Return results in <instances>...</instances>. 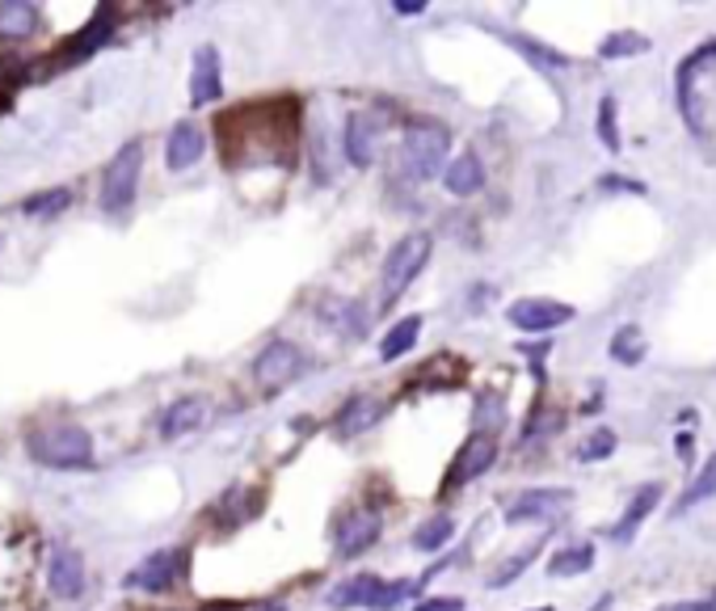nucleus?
<instances>
[{"instance_id":"1","label":"nucleus","mask_w":716,"mask_h":611,"mask_svg":"<svg viewBox=\"0 0 716 611\" xmlns=\"http://www.w3.org/2000/svg\"><path fill=\"white\" fill-rule=\"evenodd\" d=\"M30 456L38 464H51V469H84L93 460V439L84 426H72V422L38 426L30 435Z\"/></svg>"},{"instance_id":"2","label":"nucleus","mask_w":716,"mask_h":611,"mask_svg":"<svg viewBox=\"0 0 716 611\" xmlns=\"http://www.w3.org/2000/svg\"><path fill=\"white\" fill-rule=\"evenodd\" d=\"M447 148H451V131L435 118H417L414 127L405 131V143H401V173L409 182H430L442 169Z\"/></svg>"},{"instance_id":"3","label":"nucleus","mask_w":716,"mask_h":611,"mask_svg":"<svg viewBox=\"0 0 716 611\" xmlns=\"http://www.w3.org/2000/svg\"><path fill=\"white\" fill-rule=\"evenodd\" d=\"M430 262V237L426 232H409V237H401L392 253L384 257V278H380V304H396L401 296H405V287L421 275V266Z\"/></svg>"},{"instance_id":"4","label":"nucleus","mask_w":716,"mask_h":611,"mask_svg":"<svg viewBox=\"0 0 716 611\" xmlns=\"http://www.w3.org/2000/svg\"><path fill=\"white\" fill-rule=\"evenodd\" d=\"M139 169H143V143L131 139L114 152V161L102 173V211L106 216H123L139 191Z\"/></svg>"},{"instance_id":"5","label":"nucleus","mask_w":716,"mask_h":611,"mask_svg":"<svg viewBox=\"0 0 716 611\" xmlns=\"http://www.w3.org/2000/svg\"><path fill=\"white\" fill-rule=\"evenodd\" d=\"M182 574H186V553L182 549H161V553L143 556L136 569L127 574V586L131 590H148V595H165Z\"/></svg>"},{"instance_id":"6","label":"nucleus","mask_w":716,"mask_h":611,"mask_svg":"<svg viewBox=\"0 0 716 611\" xmlns=\"http://www.w3.org/2000/svg\"><path fill=\"white\" fill-rule=\"evenodd\" d=\"M506 321L515 330H523V334H552V330L574 321V308L561 304V300H515Z\"/></svg>"},{"instance_id":"7","label":"nucleus","mask_w":716,"mask_h":611,"mask_svg":"<svg viewBox=\"0 0 716 611\" xmlns=\"http://www.w3.org/2000/svg\"><path fill=\"white\" fill-rule=\"evenodd\" d=\"M716 59V38L713 43H704V47H695L683 64H679V72H674V97H679V111H683V118H688V127L700 136L704 131V111H700V97H695V72L704 68V64H713Z\"/></svg>"},{"instance_id":"8","label":"nucleus","mask_w":716,"mask_h":611,"mask_svg":"<svg viewBox=\"0 0 716 611\" xmlns=\"http://www.w3.org/2000/svg\"><path fill=\"white\" fill-rule=\"evenodd\" d=\"M569 489H523L519 498L506 506V523H552L569 510Z\"/></svg>"},{"instance_id":"9","label":"nucleus","mask_w":716,"mask_h":611,"mask_svg":"<svg viewBox=\"0 0 716 611\" xmlns=\"http://www.w3.org/2000/svg\"><path fill=\"white\" fill-rule=\"evenodd\" d=\"M300 371H303V350L300 346H291V342H270V346L257 355V362H253V376H257L262 389H282V384H291Z\"/></svg>"},{"instance_id":"10","label":"nucleus","mask_w":716,"mask_h":611,"mask_svg":"<svg viewBox=\"0 0 716 611\" xmlns=\"http://www.w3.org/2000/svg\"><path fill=\"white\" fill-rule=\"evenodd\" d=\"M494 456H497V447L489 435H472L469 443L460 447V456L451 460V473L442 481V489H460V485L476 481L481 473H489V469H494Z\"/></svg>"},{"instance_id":"11","label":"nucleus","mask_w":716,"mask_h":611,"mask_svg":"<svg viewBox=\"0 0 716 611\" xmlns=\"http://www.w3.org/2000/svg\"><path fill=\"white\" fill-rule=\"evenodd\" d=\"M376 152H380V118L350 114L346 118V157H350V165L367 169L376 161Z\"/></svg>"},{"instance_id":"12","label":"nucleus","mask_w":716,"mask_h":611,"mask_svg":"<svg viewBox=\"0 0 716 611\" xmlns=\"http://www.w3.org/2000/svg\"><path fill=\"white\" fill-rule=\"evenodd\" d=\"M47 583H51V595L59 599H77L84 590V561L77 549H56L51 553V565H47Z\"/></svg>"},{"instance_id":"13","label":"nucleus","mask_w":716,"mask_h":611,"mask_svg":"<svg viewBox=\"0 0 716 611\" xmlns=\"http://www.w3.org/2000/svg\"><path fill=\"white\" fill-rule=\"evenodd\" d=\"M223 93L220 81V51L216 47H198L194 56V72H190V106H207Z\"/></svg>"},{"instance_id":"14","label":"nucleus","mask_w":716,"mask_h":611,"mask_svg":"<svg viewBox=\"0 0 716 611\" xmlns=\"http://www.w3.org/2000/svg\"><path fill=\"white\" fill-rule=\"evenodd\" d=\"M376 540H380V515L355 510V515L342 519V528H337V556H358L362 549H371Z\"/></svg>"},{"instance_id":"15","label":"nucleus","mask_w":716,"mask_h":611,"mask_svg":"<svg viewBox=\"0 0 716 611\" xmlns=\"http://www.w3.org/2000/svg\"><path fill=\"white\" fill-rule=\"evenodd\" d=\"M384 414V401L380 396H371V392H355L350 401H346V410L337 414V435L342 439H355L362 430H371L376 422Z\"/></svg>"},{"instance_id":"16","label":"nucleus","mask_w":716,"mask_h":611,"mask_svg":"<svg viewBox=\"0 0 716 611\" xmlns=\"http://www.w3.org/2000/svg\"><path fill=\"white\" fill-rule=\"evenodd\" d=\"M658 502H661L658 481H654V485H645V489H636V498L628 502V510L620 515V523L607 531V535H611V540H620V544H628V540L636 535V528H640V523H645V519L658 510Z\"/></svg>"},{"instance_id":"17","label":"nucleus","mask_w":716,"mask_h":611,"mask_svg":"<svg viewBox=\"0 0 716 611\" xmlns=\"http://www.w3.org/2000/svg\"><path fill=\"white\" fill-rule=\"evenodd\" d=\"M203 152H207V139H203V131H198L194 123H177V127L169 131V143H165L169 169H190Z\"/></svg>"},{"instance_id":"18","label":"nucleus","mask_w":716,"mask_h":611,"mask_svg":"<svg viewBox=\"0 0 716 611\" xmlns=\"http://www.w3.org/2000/svg\"><path fill=\"white\" fill-rule=\"evenodd\" d=\"M38 30V4L30 0H0V38L4 43H26Z\"/></svg>"},{"instance_id":"19","label":"nucleus","mask_w":716,"mask_h":611,"mask_svg":"<svg viewBox=\"0 0 716 611\" xmlns=\"http://www.w3.org/2000/svg\"><path fill=\"white\" fill-rule=\"evenodd\" d=\"M384 590L388 586L376 578V574H358L350 578L346 586H337L330 595V608H358V603H367V608H380L384 603Z\"/></svg>"},{"instance_id":"20","label":"nucleus","mask_w":716,"mask_h":611,"mask_svg":"<svg viewBox=\"0 0 716 611\" xmlns=\"http://www.w3.org/2000/svg\"><path fill=\"white\" fill-rule=\"evenodd\" d=\"M203 417H207V405H203V396H182V401H173L161 417V435L165 439H182V435H190L194 426H203Z\"/></svg>"},{"instance_id":"21","label":"nucleus","mask_w":716,"mask_h":611,"mask_svg":"<svg viewBox=\"0 0 716 611\" xmlns=\"http://www.w3.org/2000/svg\"><path fill=\"white\" fill-rule=\"evenodd\" d=\"M485 186V165H481V157L476 152H460L451 165H447V191L451 195H476Z\"/></svg>"},{"instance_id":"22","label":"nucleus","mask_w":716,"mask_h":611,"mask_svg":"<svg viewBox=\"0 0 716 611\" xmlns=\"http://www.w3.org/2000/svg\"><path fill=\"white\" fill-rule=\"evenodd\" d=\"M417 334H421V316H405V321H396V325L384 334V342H380V359L396 362L401 355H409V350L417 346Z\"/></svg>"},{"instance_id":"23","label":"nucleus","mask_w":716,"mask_h":611,"mask_svg":"<svg viewBox=\"0 0 716 611\" xmlns=\"http://www.w3.org/2000/svg\"><path fill=\"white\" fill-rule=\"evenodd\" d=\"M321 316H325V325L337 330V334H362V321H367L362 304H355V300H337V296H330V300L321 304Z\"/></svg>"},{"instance_id":"24","label":"nucleus","mask_w":716,"mask_h":611,"mask_svg":"<svg viewBox=\"0 0 716 611\" xmlns=\"http://www.w3.org/2000/svg\"><path fill=\"white\" fill-rule=\"evenodd\" d=\"M645 334H640V325H620L615 334H611V359L624 362V367H633V362L645 359Z\"/></svg>"},{"instance_id":"25","label":"nucleus","mask_w":716,"mask_h":611,"mask_svg":"<svg viewBox=\"0 0 716 611\" xmlns=\"http://www.w3.org/2000/svg\"><path fill=\"white\" fill-rule=\"evenodd\" d=\"M111 34H114V22L106 18V13H97V18H93V26H84L81 34L68 43V56H72V59L93 56V51H97V47H102Z\"/></svg>"},{"instance_id":"26","label":"nucleus","mask_w":716,"mask_h":611,"mask_svg":"<svg viewBox=\"0 0 716 611\" xmlns=\"http://www.w3.org/2000/svg\"><path fill=\"white\" fill-rule=\"evenodd\" d=\"M594 565V549L590 544H578V549H565V553H556L548 561V574L552 578H578Z\"/></svg>"},{"instance_id":"27","label":"nucleus","mask_w":716,"mask_h":611,"mask_svg":"<svg viewBox=\"0 0 716 611\" xmlns=\"http://www.w3.org/2000/svg\"><path fill=\"white\" fill-rule=\"evenodd\" d=\"M640 51H649V38H645V34H636V30L607 34L603 47H599V56H603V59H628V56H640Z\"/></svg>"},{"instance_id":"28","label":"nucleus","mask_w":716,"mask_h":611,"mask_svg":"<svg viewBox=\"0 0 716 611\" xmlns=\"http://www.w3.org/2000/svg\"><path fill=\"white\" fill-rule=\"evenodd\" d=\"M451 535H455V523H451L447 515H435V519H426V523L414 531V549H421V553H435V549H442Z\"/></svg>"},{"instance_id":"29","label":"nucleus","mask_w":716,"mask_h":611,"mask_svg":"<svg viewBox=\"0 0 716 611\" xmlns=\"http://www.w3.org/2000/svg\"><path fill=\"white\" fill-rule=\"evenodd\" d=\"M713 494H716V456L708 460V464H704V469H700V476H695V481L688 485V494L679 498L674 515H679V510H691V506H700V502H708Z\"/></svg>"},{"instance_id":"30","label":"nucleus","mask_w":716,"mask_h":611,"mask_svg":"<svg viewBox=\"0 0 716 611\" xmlns=\"http://www.w3.org/2000/svg\"><path fill=\"white\" fill-rule=\"evenodd\" d=\"M68 203H72V195H68V191H47V195L26 198V207H22V211H26L30 220H47V216H59Z\"/></svg>"},{"instance_id":"31","label":"nucleus","mask_w":716,"mask_h":611,"mask_svg":"<svg viewBox=\"0 0 716 611\" xmlns=\"http://www.w3.org/2000/svg\"><path fill=\"white\" fill-rule=\"evenodd\" d=\"M540 549H544V544H540V540H535V544H527L523 553L515 556V561H506V565H501V569H497L494 578H489V586H494V590H501V586L506 583H515V578H519V574H523L527 565H531V561H535V553H540Z\"/></svg>"},{"instance_id":"32","label":"nucleus","mask_w":716,"mask_h":611,"mask_svg":"<svg viewBox=\"0 0 716 611\" xmlns=\"http://www.w3.org/2000/svg\"><path fill=\"white\" fill-rule=\"evenodd\" d=\"M599 139L607 152H620V123H615V97L599 102Z\"/></svg>"},{"instance_id":"33","label":"nucleus","mask_w":716,"mask_h":611,"mask_svg":"<svg viewBox=\"0 0 716 611\" xmlns=\"http://www.w3.org/2000/svg\"><path fill=\"white\" fill-rule=\"evenodd\" d=\"M611 451H615V430H607V426H599V430L578 447L581 460H607Z\"/></svg>"},{"instance_id":"34","label":"nucleus","mask_w":716,"mask_h":611,"mask_svg":"<svg viewBox=\"0 0 716 611\" xmlns=\"http://www.w3.org/2000/svg\"><path fill=\"white\" fill-rule=\"evenodd\" d=\"M476 426H481V435H489V430L501 426V396L497 392H485L476 401Z\"/></svg>"},{"instance_id":"35","label":"nucleus","mask_w":716,"mask_h":611,"mask_svg":"<svg viewBox=\"0 0 716 611\" xmlns=\"http://www.w3.org/2000/svg\"><path fill=\"white\" fill-rule=\"evenodd\" d=\"M515 47H523V56H531V59H544V64H556V68H565L569 59L561 56V51H552V47H540V43H531V38H510Z\"/></svg>"},{"instance_id":"36","label":"nucleus","mask_w":716,"mask_h":611,"mask_svg":"<svg viewBox=\"0 0 716 611\" xmlns=\"http://www.w3.org/2000/svg\"><path fill=\"white\" fill-rule=\"evenodd\" d=\"M599 186H603V191H628V195H645V186H640V182H633V177H611V173L599 177Z\"/></svg>"},{"instance_id":"37","label":"nucleus","mask_w":716,"mask_h":611,"mask_svg":"<svg viewBox=\"0 0 716 611\" xmlns=\"http://www.w3.org/2000/svg\"><path fill=\"white\" fill-rule=\"evenodd\" d=\"M417 611H464V603L460 599H421Z\"/></svg>"},{"instance_id":"38","label":"nucleus","mask_w":716,"mask_h":611,"mask_svg":"<svg viewBox=\"0 0 716 611\" xmlns=\"http://www.w3.org/2000/svg\"><path fill=\"white\" fill-rule=\"evenodd\" d=\"M658 611H716V599H700V603H666Z\"/></svg>"},{"instance_id":"39","label":"nucleus","mask_w":716,"mask_h":611,"mask_svg":"<svg viewBox=\"0 0 716 611\" xmlns=\"http://www.w3.org/2000/svg\"><path fill=\"white\" fill-rule=\"evenodd\" d=\"M396 13H426V0H396Z\"/></svg>"},{"instance_id":"40","label":"nucleus","mask_w":716,"mask_h":611,"mask_svg":"<svg viewBox=\"0 0 716 611\" xmlns=\"http://www.w3.org/2000/svg\"><path fill=\"white\" fill-rule=\"evenodd\" d=\"M203 611H241V608H236V603H207Z\"/></svg>"},{"instance_id":"41","label":"nucleus","mask_w":716,"mask_h":611,"mask_svg":"<svg viewBox=\"0 0 716 611\" xmlns=\"http://www.w3.org/2000/svg\"><path fill=\"white\" fill-rule=\"evenodd\" d=\"M540 611H552V608H540Z\"/></svg>"}]
</instances>
